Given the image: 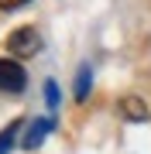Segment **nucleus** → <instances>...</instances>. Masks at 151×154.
I'll return each mask as SVG.
<instances>
[{
	"label": "nucleus",
	"mask_w": 151,
	"mask_h": 154,
	"mask_svg": "<svg viewBox=\"0 0 151 154\" xmlns=\"http://www.w3.org/2000/svg\"><path fill=\"white\" fill-rule=\"evenodd\" d=\"M38 48H41V38L34 28H17L7 34V51L14 58H31V55H38Z\"/></svg>",
	"instance_id": "nucleus-1"
},
{
	"label": "nucleus",
	"mask_w": 151,
	"mask_h": 154,
	"mask_svg": "<svg viewBox=\"0 0 151 154\" xmlns=\"http://www.w3.org/2000/svg\"><path fill=\"white\" fill-rule=\"evenodd\" d=\"M28 86V72L21 69L17 58H0V93H24Z\"/></svg>",
	"instance_id": "nucleus-2"
},
{
	"label": "nucleus",
	"mask_w": 151,
	"mask_h": 154,
	"mask_svg": "<svg viewBox=\"0 0 151 154\" xmlns=\"http://www.w3.org/2000/svg\"><path fill=\"white\" fill-rule=\"evenodd\" d=\"M48 134H52V120H48V116H45V120H34V123L28 127V134H24L21 147H24V151H34V147H41Z\"/></svg>",
	"instance_id": "nucleus-3"
},
{
	"label": "nucleus",
	"mask_w": 151,
	"mask_h": 154,
	"mask_svg": "<svg viewBox=\"0 0 151 154\" xmlns=\"http://www.w3.org/2000/svg\"><path fill=\"white\" fill-rule=\"evenodd\" d=\"M120 116L131 120V123H144V120H148V106L141 103L137 96H124V99H120Z\"/></svg>",
	"instance_id": "nucleus-4"
},
{
	"label": "nucleus",
	"mask_w": 151,
	"mask_h": 154,
	"mask_svg": "<svg viewBox=\"0 0 151 154\" xmlns=\"http://www.w3.org/2000/svg\"><path fill=\"white\" fill-rule=\"evenodd\" d=\"M90 89H93V69L83 62L79 72H76V103H86L90 99Z\"/></svg>",
	"instance_id": "nucleus-5"
},
{
	"label": "nucleus",
	"mask_w": 151,
	"mask_h": 154,
	"mask_svg": "<svg viewBox=\"0 0 151 154\" xmlns=\"http://www.w3.org/2000/svg\"><path fill=\"white\" fill-rule=\"evenodd\" d=\"M24 127V120H11L0 130V154H11V147H14V140H17V130Z\"/></svg>",
	"instance_id": "nucleus-6"
},
{
	"label": "nucleus",
	"mask_w": 151,
	"mask_h": 154,
	"mask_svg": "<svg viewBox=\"0 0 151 154\" xmlns=\"http://www.w3.org/2000/svg\"><path fill=\"white\" fill-rule=\"evenodd\" d=\"M45 103H48V110H55V106H58V86L52 82V79L45 82Z\"/></svg>",
	"instance_id": "nucleus-7"
},
{
	"label": "nucleus",
	"mask_w": 151,
	"mask_h": 154,
	"mask_svg": "<svg viewBox=\"0 0 151 154\" xmlns=\"http://www.w3.org/2000/svg\"><path fill=\"white\" fill-rule=\"evenodd\" d=\"M28 0H0V11H17V7H24Z\"/></svg>",
	"instance_id": "nucleus-8"
}]
</instances>
